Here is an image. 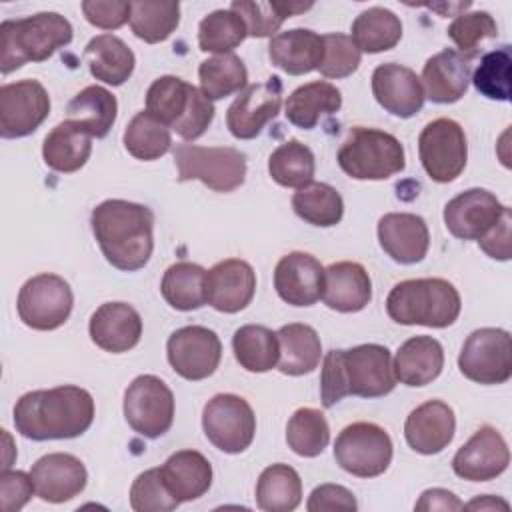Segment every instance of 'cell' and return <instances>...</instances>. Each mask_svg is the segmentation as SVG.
<instances>
[{
	"label": "cell",
	"instance_id": "obj_3",
	"mask_svg": "<svg viewBox=\"0 0 512 512\" xmlns=\"http://www.w3.org/2000/svg\"><path fill=\"white\" fill-rule=\"evenodd\" d=\"M396 374L390 350L382 344H360L348 350H330L322 362L320 398L332 408L344 396L380 398L394 390Z\"/></svg>",
	"mask_w": 512,
	"mask_h": 512
},
{
	"label": "cell",
	"instance_id": "obj_28",
	"mask_svg": "<svg viewBox=\"0 0 512 512\" xmlns=\"http://www.w3.org/2000/svg\"><path fill=\"white\" fill-rule=\"evenodd\" d=\"M322 300L330 310L360 312L372 300V280L358 262L342 260L324 268Z\"/></svg>",
	"mask_w": 512,
	"mask_h": 512
},
{
	"label": "cell",
	"instance_id": "obj_19",
	"mask_svg": "<svg viewBox=\"0 0 512 512\" xmlns=\"http://www.w3.org/2000/svg\"><path fill=\"white\" fill-rule=\"evenodd\" d=\"M504 204L484 188H470L448 200L444 224L454 238L480 240L502 216Z\"/></svg>",
	"mask_w": 512,
	"mask_h": 512
},
{
	"label": "cell",
	"instance_id": "obj_11",
	"mask_svg": "<svg viewBox=\"0 0 512 512\" xmlns=\"http://www.w3.org/2000/svg\"><path fill=\"white\" fill-rule=\"evenodd\" d=\"M124 418L144 438H160L174 422V394L154 374L136 376L124 392Z\"/></svg>",
	"mask_w": 512,
	"mask_h": 512
},
{
	"label": "cell",
	"instance_id": "obj_36",
	"mask_svg": "<svg viewBox=\"0 0 512 512\" xmlns=\"http://www.w3.org/2000/svg\"><path fill=\"white\" fill-rule=\"evenodd\" d=\"M92 152V136L74 126L70 120L56 124L44 138L42 158L48 168L70 174L80 170Z\"/></svg>",
	"mask_w": 512,
	"mask_h": 512
},
{
	"label": "cell",
	"instance_id": "obj_21",
	"mask_svg": "<svg viewBox=\"0 0 512 512\" xmlns=\"http://www.w3.org/2000/svg\"><path fill=\"white\" fill-rule=\"evenodd\" d=\"M30 478L36 494L44 502L60 504L72 500L86 488L88 472L80 458L66 452H52L32 464Z\"/></svg>",
	"mask_w": 512,
	"mask_h": 512
},
{
	"label": "cell",
	"instance_id": "obj_44",
	"mask_svg": "<svg viewBox=\"0 0 512 512\" xmlns=\"http://www.w3.org/2000/svg\"><path fill=\"white\" fill-rule=\"evenodd\" d=\"M130 28L136 38L158 44L170 38L180 22V4L178 2H148L138 0L130 2Z\"/></svg>",
	"mask_w": 512,
	"mask_h": 512
},
{
	"label": "cell",
	"instance_id": "obj_17",
	"mask_svg": "<svg viewBox=\"0 0 512 512\" xmlns=\"http://www.w3.org/2000/svg\"><path fill=\"white\" fill-rule=\"evenodd\" d=\"M282 106V80L270 76L264 82L250 84L230 104L226 126L238 140L256 138L264 126L274 120Z\"/></svg>",
	"mask_w": 512,
	"mask_h": 512
},
{
	"label": "cell",
	"instance_id": "obj_46",
	"mask_svg": "<svg viewBox=\"0 0 512 512\" xmlns=\"http://www.w3.org/2000/svg\"><path fill=\"white\" fill-rule=\"evenodd\" d=\"M312 8V2L298 4V2H254V0H232L230 10L236 12L248 30V36L266 38L278 32L286 18L294 14L306 12Z\"/></svg>",
	"mask_w": 512,
	"mask_h": 512
},
{
	"label": "cell",
	"instance_id": "obj_54",
	"mask_svg": "<svg viewBox=\"0 0 512 512\" xmlns=\"http://www.w3.org/2000/svg\"><path fill=\"white\" fill-rule=\"evenodd\" d=\"M30 474L22 470H2L0 474V504L4 512H18L34 494Z\"/></svg>",
	"mask_w": 512,
	"mask_h": 512
},
{
	"label": "cell",
	"instance_id": "obj_30",
	"mask_svg": "<svg viewBox=\"0 0 512 512\" xmlns=\"http://www.w3.org/2000/svg\"><path fill=\"white\" fill-rule=\"evenodd\" d=\"M394 374L406 386H426L436 380L444 368L442 344L432 336H412L394 356Z\"/></svg>",
	"mask_w": 512,
	"mask_h": 512
},
{
	"label": "cell",
	"instance_id": "obj_5",
	"mask_svg": "<svg viewBox=\"0 0 512 512\" xmlns=\"http://www.w3.org/2000/svg\"><path fill=\"white\" fill-rule=\"evenodd\" d=\"M0 70L10 74L26 62H44L72 42V24L58 12H38L0 24Z\"/></svg>",
	"mask_w": 512,
	"mask_h": 512
},
{
	"label": "cell",
	"instance_id": "obj_8",
	"mask_svg": "<svg viewBox=\"0 0 512 512\" xmlns=\"http://www.w3.org/2000/svg\"><path fill=\"white\" fill-rule=\"evenodd\" d=\"M174 164L178 182L200 180L214 192H232L246 180V156L232 146L178 144Z\"/></svg>",
	"mask_w": 512,
	"mask_h": 512
},
{
	"label": "cell",
	"instance_id": "obj_35",
	"mask_svg": "<svg viewBox=\"0 0 512 512\" xmlns=\"http://www.w3.org/2000/svg\"><path fill=\"white\" fill-rule=\"evenodd\" d=\"M116 114V96L98 84L80 90L66 106L68 120L92 138H104L116 122Z\"/></svg>",
	"mask_w": 512,
	"mask_h": 512
},
{
	"label": "cell",
	"instance_id": "obj_57",
	"mask_svg": "<svg viewBox=\"0 0 512 512\" xmlns=\"http://www.w3.org/2000/svg\"><path fill=\"white\" fill-rule=\"evenodd\" d=\"M414 510H464V502L458 496L444 488H430L420 494V500L414 504Z\"/></svg>",
	"mask_w": 512,
	"mask_h": 512
},
{
	"label": "cell",
	"instance_id": "obj_26",
	"mask_svg": "<svg viewBox=\"0 0 512 512\" xmlns=\"http://www.w3.org/2000/svg\"><path fill=\"white\" fill-rule=\"evenodd\" d=\"M88 332L92 342L104 352L122 354L140 342L142 318L126 302H104L90 316Z\"/></svg>",
	"mask_w": 512,
	"mask_h": 512
},
{
	"label": "cell",
	"instance_id": "obj_4",
	"mask_svg": "<svg viewBox=\"0 0 512 512\" xmlns=\"http://www.w3.org/2000/svg\"><path fill=\"white\" fill-rule=\"evenodd\" d=\"M462 300L444 278H412L398 282L386 298L388 316L404 326L448 328L460 316Z\"/></svg>",
	"mask_w": 512,
	"mask_h": 512
},
{
	"label": "cell",
	"instance_id": "obj_15",
	"mask_svg": "<svg viewBox=\"0 0 512 512\" xmlns=\"http://www.w3.org/2000/svg\"><path fill=\"white\" fill-rule=\"evenodd\" d=\"M166 356L178 376L196 382L216 372L222 358V342L206 326H182L170 334Z\"/></svg>",
	"mask_w": 512,
	"mask_h": 512
},
{
	"label": "cell",
	"instance_id": "obj_16",
	"mask_svg": "<svg viewBox=\"0 0 512 512\" xmlns=\"http://www.w3.org/2000/svg\"><path fill=\"white\" fill-rule=\"evenodd\" d=\"M50 96L38 80H18L0 88V136L24 138L48 118Z\"/></svg>",
	"mask_w": 512,
	"mask_h": 512
},
{
	"label": "cell",
	"instance_id": "obj_51",
	"mask_svg": "<svg viewBox=\"0 0 512 512\" xmlns=\"http://www.w3.org/2000/svg\"><path fill=\"white\" fill-rule=\"evenodd\" d=\"M446 34L458 46V52L474 58L478 44L498 36V26L488 12L476 10L468 14H458L448 26Z\"/></svg>",
	"mask_w": 512,
	"mask_h": 512
},
{
	"label": "cell",
	"instance_id": "obj_18",
	"mask_svg": "<svg viewBox=\"0 0 512 512\" xmlns=\"http://www.w3.org/2000/svg\"><path fill=\"white\" fill-rule=\"evenodd\" d=\"M510 464V450L494 426H480L452 458V470L468 482H488Z\"/></svg>",
	"mask_w": 512,
	"mask_h": 512
},
{
	"label": "cell",
	"instance_id": "obj_29",
	"mask_svg": "<svg viewBox=\"0 0 512 512\" xmlns=\"http://www.w3.org/2000/svg\"><path fill=\"white\" fill-rule=\"evenodd\" d=\"M268 58L286 74L302 76L322 64L324 40L314 30L292 28L270 38Z\"/></svg>",
	"mask_w": 512,
	"mask_h": 512
},
{
	"label": "cell",
	"instance_id": "obj_55",
	"mask_svg": "<svg viewBox=\"0 0 512 512\" xmlns=\"http://www.w3.org/2000/svg\"><path fill=\"white\" fill-rule=\"evenodd\" d=\"M306 508L308 512H332V510L356 512L358 502L354 494L340 484H320L310 492Z\"/></svg>",
	"mask_w": 512,
	"mask_h": 512
},
{
	"label": "cell",
	"instance_id": "obj_48",
	"mask_svg": "<svg viewBox=\"0 0 512 512\" xmlns=\"http://www.w3.org/2000/svg\"><path fill=\"white\" fill-rule=\"evenodd\" d=\"M248 36L244 20L232 10H214L200 20L198 46L202 52L232 54Z\"/></svg>",
	"mask_w": 512,
	"mask_h": 512
},
{
	"label": "cell",
	"instance_id": "obj_2",
	"mask_svg": "<svg viewBox=\"0 0 512 512\" xmlns=\"http://www.w3.org/2000/svg\"><path fill=\"white\" fill-rule=\"evenodd\" d=\"M94 238L114 268L134 272L148 264L154 250V212L136 202L112 198L90 216Z\"/></svg>",
	"mask_w": 512,
	"mask_h": 512
},
{
	"label": "cell",
	"instance_id": "obj_43",
	"mask_svg": "<svg viewBox=\"0 0 512 512\" xmlns=\"http://www.w3.org/2000/svg\"><path fill=\"white\" fill-rule=\"evenodd\" d=\"M268 172L272 180L284 188H302L314 178V154L300 140H288L270 154Z\"/></svg>",
	"mask_w": 512,
	"mask_h": 512
},
{
	"label": "cell",
	"instance_id": "obj_9",
	"mask_svg": "<svg viewBox=\"0 0 512 512\" xmlns=\"http://www.w3.org/2000/svg\"><path fill=\"white\" fill-rule=\"evenodd\" d=\"M336 464L358 478H376L392 462V440L374 422L348 424L334 442Z\"/></svg>",
	"mask_w": 512,
	"mask_h": 512
},
{
	"label": "cell",
	"instance_id": "obj_58",
	"mask_svg": "<svg viewBox=\"0 0 512 512\" xmlns=\"http://www.w3.org/2000/svg\"><path fill=\"white\" fill-rule=\"evenodd\" d=\"M464 508H468V510H498V508L508 510L510 504L506 500H502V498L484 494V496H478V498L470 500L468 504H464Z\"/></svg>",
	"mask_w": 512,
	"mask_h": 512
},
{
	"label": "cell",
	"instance_id": "obj_39",
	"mask_svg": "<svg viewBox=\"0 0 512 512\" xmlns=\"http://www.w3.org/2000/svg\"><path fill=\"white\" fill-rule=\"evenodd\" d=\"M302 500V480L288 464H272L256 482V504L264 512H292Z\"/></svg>",
	"mask_w": 512,
	"mask_h": 512
},
{
	"label": "cell",
	"instance_id": "obj_41",
	"mask_svg": "<svg viewBox=\"0 0 512 512\" xmlns=\"http://www.w3.org/2000/svg\"><path fill=\"white\" fill-rule=\"evenodd\" d=\"M292 208L298 218L312 226L330 228L344 216V200L336 188L324 182H310L292 196Z\"/></svg>",
	"mask_w": 512,
	"mask_h": 512
},
{
	"label": "cell",
	"instance_id": "obj_6",
	"mask_svg": "<svg viewBox=\"0 0 512 512\" xmlns=\"http://www.w3.org/2000/svg\"><path fill=\"white\" fill-rule=\"evenodd\" d=\"M146 112L184 140L200 138L214 120V104L196 86L170 74L150 84Z\"/></svg>",
	"mask_w": 512,
	"mask_h": 512
},
{
	"label": "cell",
	"instance_id": "obj_56",
	"mask_svg": "<svg viewBox=\"0 0 512 512\" xmlns=\"http://www.w3.org/2000/svg\"><path fill=\"white\" fill-rule=\"evenodd\" d=\"M510 224H512V212L506 206L500 220L478 240L480 248L494 260H510L512 248H510Z\"/></svg>",
	"mask_w": 512,
	"mask_h": 512
},
{
	"label": "cell",
	"instance_id": "obj_24",
	"mask_svg": "<svg viewBox=\"0 0 512 512\" xmlns=\"http://www.w3.org/2000/svg\"><path fill=\"white\" fill-rule=\"evenodd\" d=\"M378 242L394 262L416 264L428 254L430 232L418 214L388 212L378 220Z\"/></svg>",
	"mask_w": 512,
	"mask_h": 512
},
{
	"label": "cell",
	"instance_id": "obj_10",
	"mask_svg": "<svg viewBox=\"0 0 512 512\" xmlns=\"http://www.w3.org/2000/svg\"><path fill=\"white\" fill-rule=\"evenodd\" d=\"M74 306V294L70 284L58 274H38L28 278L16 300L20 320L32 330H56L60 328Z\"/></svg>",
	"mask_w": 512,
	"mask_h": 512
},
{
	"label": "cell",
	"instance_id": "obj_34",
	"mask_svg": "<svg viewBox=\"0 0 512 512\" xmlns=\"http://www.w3.org/2000/svg\"><path fill=\"white\" fill-rule=\"evenodd\" d=\"M278 370L286 376H302L310 374L318 368L322 358V342L318 332L300 322H292L282 326L278 332Z\"/></svg>",
	"mask_w": 512,
	"mask_h": 512
},
{
	"label": "cell",
	"instance_id": "obj_25",
	"mask_svg": "<svg viewBox=\"0 0 512 512\" xmlns=\"http://www.w3.org/2000/svg\"><path fill=\"white\" fill-rule=\"evenodd\" d=\"M456 416L454 410L442 400H428L416 406L404 424L408 446L418 454H438L454 438Z\"/></svg>",
	"mask_w": 512,
	"mask_h": 512
},
{
	"label": "cell",
	"instance_id": "obj_27",
	"mask_svg": "<svg viewBox=\"0 0 512 512\" xmlns=\"http://www.w3.org/2000/svg\"><path fill=\"white\" fill-rule=\"evenodd\" d=\"M470 56L446 48L430 56L422 68L424 98L434 104H454L458 102L470 82Z\"/></svg>",
	"mask_w": 512,
	"mask_h": 512
},
{
	"label": "cell",
	"instance_id": "obj_23",
	"mask_svg": "<svg viewBox=\"0 0 512 512\" xmlns=\"http://www.w3.org/2000/svg\"><path fill=\"white\" fill-rule=\"evenodd\" d=\"M372 94L376 102L398 118H410L420 112L424 104L422 82L414 70L386 62L372 72Z\"/></svg>",
	"mask_w": 512,
	"mask_h": 512
},
{
	"label": "cell",
	"instance_id": "obj_38",
	"mask_svg": "<svg viewBox=\"0 0 512 512\" xmlns=\"http://www.w3.org/2000/svg\"><path fill=\"white\" fill-rule=\"evenodd\" d=\"M350 38L358 46L360 52L378 54L392 50L402 38V22L400 18L382 6H372L362 10L352 22Z\"/></svg>",
	"mask_w": 512,
	"mask_h": 512
},
{
	"label": "cell",
	"instance_id": "obj_45",
	"mask_svg": "<svg viewBox=\"0 0 512 512\" xmlns=\"http://www.w3.org/2000/svg\"><path fill=\"white\" fill-rule=\"evenodd\" d=\"M124 148L138 160L150 162L164 156L172 146L170 128L150 112H138L124 130Z\"/></svg>",
	"mask_w": 512,
	"mask_h": 512
},
{
	"label": "cell",
	"instance_id": "obj_53",
	"mask_svg": "<svg viewBox=\"0 0 512 512\" xmlns=\"http://www.w3.org/2000/svg\"><path fill=\"white\" fill-rule=\"evenodd\" d=\"M130 2L122 0H84V18L102 30H116L130 22Z\"/></svg>",
	"mask_w": 512,
	"mask_h": 512
},
{
	"label": "cell",
	"instance_id": "obj_22",
	"mask_svg": "<svg viewBox=\"0 0 512 512\" xmlns=\"http://www.w3.org/2000/svg\"><path fill=\"white\" fill-rule=\"evenodd\" d=\"M274 288L290 306H312L322 298L324 266L308 252H290L274 268Z\"/></svg>",
	"mask_w": 512,
	"mask_h": 512
},
{
	"label": "cell",
	"instance_id": "obj_1",
	"mask_svg": "<svg viewBox=\"0 0 512 512\" xmlns=\"http://www.w3.org/2000/svg\"><path fill=\"white\" fill-rule=\"evenodd\" d=\"M92 420V394L74 384L26 392L14 406L16 432L38 442L82 436Z\"/></svg>",
	"mask_w": 512,
	"mask_h": 512
},
{
	"label": "cell",
	"instance_id": "obj_14",
	"mask_svg": "<svg viewBox=\"0 0 512 512\" xmlns=\"http://www.w3.org/2000/svg\"><path fill=\"white\" fill-rule=\"evenodd\" d=\"M460 372L478 384H504L512 376V344L508 330L478 328L462 344Z\"/></svg>",
	"mask_w": 512,
	"mask_h": 512
},
{
	"label": "cell",
	"instance_id": "obj_49",
	"mask_svg": "<svg viewBox=\"0 0 512 512\" xmlns=\"http://www.w3.org/2000/svg\"><path fill=\"white\" fill-rule=\"evenodd\" d=\"M510 68H512V50L508 44L486 52L480 58L478 68L474 70V76H472L474 88L490 100L508 102L512 96Z\"/></svg>",
	"mask_w": 512,
	"mask_h": 512
},
{
	"label": "cell",
	"instance_id": "obj_7",
	"mask_svg": "<svg viewBox=\"0 0 512 512\" xmlns=\"http://www.w3.org/2000/svg\"><path fill=\"white\" fill-rule=\"evenodd\" d=\"M338 166L354 180H386L406 166L404 146L378 128L356 126L338 150Z\"/></svg>",
	"mask_w": 512,
	"mask_h": 512
},
{
	"label": "cell",
	"instance_id": "obj_31",
	"mask_svg": "<svg viewBox=\"0 0 512 512\" xmlns=\"http://www.w3.org/2000/svg\"><path fill=\"white\" fill-rule=\"evenodd\" d=\"M168 490L178 502H190L204 496L212 484V466L198 450H178L160 466Z\"/></svg>",
	"mask_w": 512,
	"mask_h": 512
},
{
	"label": "cell",
	"instance_id": "obj_37",
	"mask_svg": "<svg viewBox=\"0 0 512 512\" xmlns=\"http://www.w3.org/2000/svg\"><path fill=\"white\" fill-rule=\"evenodd\" d=\"M206 272L194 262H176L166 268L160 292L164 300L180 312L198 310L206 304Z\"/></svg>",
	"mask_w": 512,
	"mask_h": 512
},
{
	"label": "cell",
	"instance_id": "obj_40",
	"mask_svg": "<svg viewBox=\"0 0 512 512\" xmlns=\"http://www.w3.org/2000/svg\"><path fill=\"white\" fill-rule=\"evenodd\" d=\"M232 350L238 364L248 372H268L278 364V336L266 326L246 324L232 336Z\"/></svg>",
	"mask_w": 512,
	"mask_h": 512
},
{
	"label": "cell",
	"instance_id": "obj_13",
	"mask_svg": "<svg viewBox=\"0 0 512 512\" xmlns=\"http://www.w3.org/2000/svg\"><path fill=\"white\" fill-rule=\"evenodd\" d=\"M418 154L426 174L440 184L456 180L468 160V144L462 126L452 118L428 122L418 136Z\"/></svg>",
	"mask_w": 512,
	"mask_h": 512
},
{
	"label": "cell",
	"instance_id": "obj_50",
	"mask_svg": "<svg viewBox=\"0 0 512 512\" xmlns=\"http://www.w3.org/2000/svg\"><path fill=\"white\" fill-rule=\"evenodd\" d=\"M180 502L168 490L160 468L144 470L130 486V506L136 512H170Z\"/></svg>",
	"mask_w": 512,
	"mask_h": 512
},
{
	"label": "cell",
	"instance_id": "obj_33",
	"mask_svg": "<svg viewBox=\"0 0 512 512\" xmlns=\"http://www.w3.org/2000/svg\"><path fill=\"white\" fill-rule=\"evenodd\" d=\"M90 74L110 86H122L134 72V52L114 34H98L84 48Z\"/></svg>",
	"mask_w": 512,
	"mask_h": 512
},
{
	"label": "cell",
	"instance_id": "obj_12",
	"mask_svg": "<svg viewBox=\"0 0 512 512\" xmlns=\"http://www.w3.org/2000/svg\"><path fill=\"white\" fill-rule=\"evenodd\" d=\"M206 438L226 454L244 452L256 434L252 406L238 394H216L202 410Z\"/></svg>",
	"mask_w": 512,
	"mask_h": 512
},
{
	"label": "cell",
	"instance_id": "obj_20",
	"mask_svg": "<svg viewBox=\"0 0 512 512\" xmlns=\"http://www.w3.org/2000/svg\"><path fill=\"white\" fill-rule=\"evenodd\" d=\"M256 292V272L240 258H226L206 272V302L224 314L244 310Z\"/></svg>",
	"mask_w": 512,
	"mask_h": 512
},
{
	"label": "cell",
	"instance_id": "obj_32",
	"mask_svg": "<svg viewBox=\"0 0 512 512\" xmlns=\"http://www.w3.org/2000/svg\"><path fill=\"white\" fill-rule=\"evenodd\" d=\"M342 106L340 90L326 82L314 80L298 86L284 104V116L290 124L302 130H312L322 116L338 112Z\"/></svg>",
	"mask_w": 512,
	"mask_h": 512
},
{
	"label": "cell",
	"instance_id": "obj_47",
	"mask_svg": "<svg viewBox=\"0 0 512 512\" xmlns=\"http://www.w3.org/2000/svg\"><path fill=\"white\" fill-rule=\"evenodd\" d=\"M330 442L326 416L316 408H298L286 424V444L302 458H316Z\"/></svg>",
	"mask_w": 512,
	"mask_h": 512
},
{
	"label": "cell",
	"instance_id": "obj_42",
	"mask_svg": "<svg viewBox=\"0 0 512 512\" xmlns=\"http://www.w3.org/2000/svg\"><path fill=\"white\" fill-rule=\"evenodd\" d=\"M198 78L200 92L212 102L242 92L248 82V70L240 56L218 54L200 62Z\"/></svg>",
	"mask_w": 512,
	"mask_h": 512
},
{
	"label": "cell",
	"instance_id": "obj_52",
	"mask_svg": "<svg viewBox=\"0 0 512 512\" xmlns=\"http://www.w3.org/2000/svg\"><path fill=\"white\" fill-rule=\"evenodd\" d=\"M324 58L318 66V72L324 78H346L354 74L360 66L362 52L354 44V40L348 34L332 32L324 34Z\"/></svg>",
	"mask_w": 512,
	"mask_h": 512
}]
</instances>
